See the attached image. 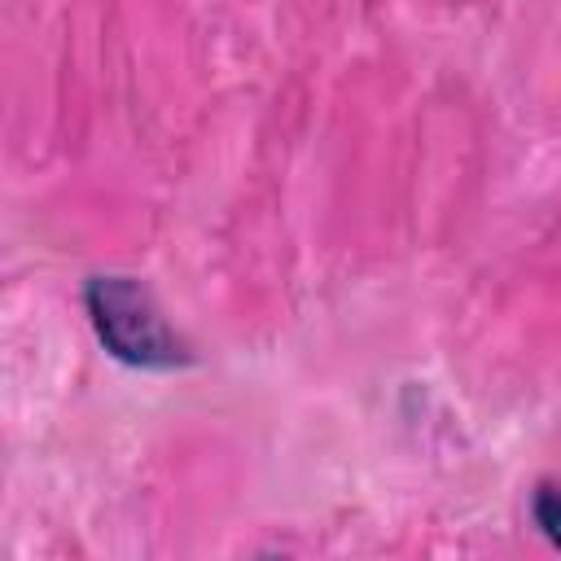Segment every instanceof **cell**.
<instances>
[{"label":"cell","mask_w":561,"mask_h":561,"mask_svg":"<svg viewBox=\"0 0 561 561\" xmlns=\"http://www.w3.org/2000/svg\"><path fill=\"white\" fill-rule=\"evenodd\" d=\"M88 316L92 329L101 337V346L131 364V368H175L188 364V346L167 329V320L158 316L153 298L127 280V276H96L88 285Z\"/></svg>","instance_id":"cell-1"},{"label":"cell","mask_w":561,"mask_h":561,"mask_svg":"<svg viewBox=\"0 0 561 561\" xmlns=\"http://www.w3.org/2000/svg\"><path fill=\"white\" fill-rule=\"evenodd\" d=\"M530 513H535V526L552 539V543H561V486H539L535 491V500H530Z\"/></svg>","instance_id":"cell-2"}]
</instances>
